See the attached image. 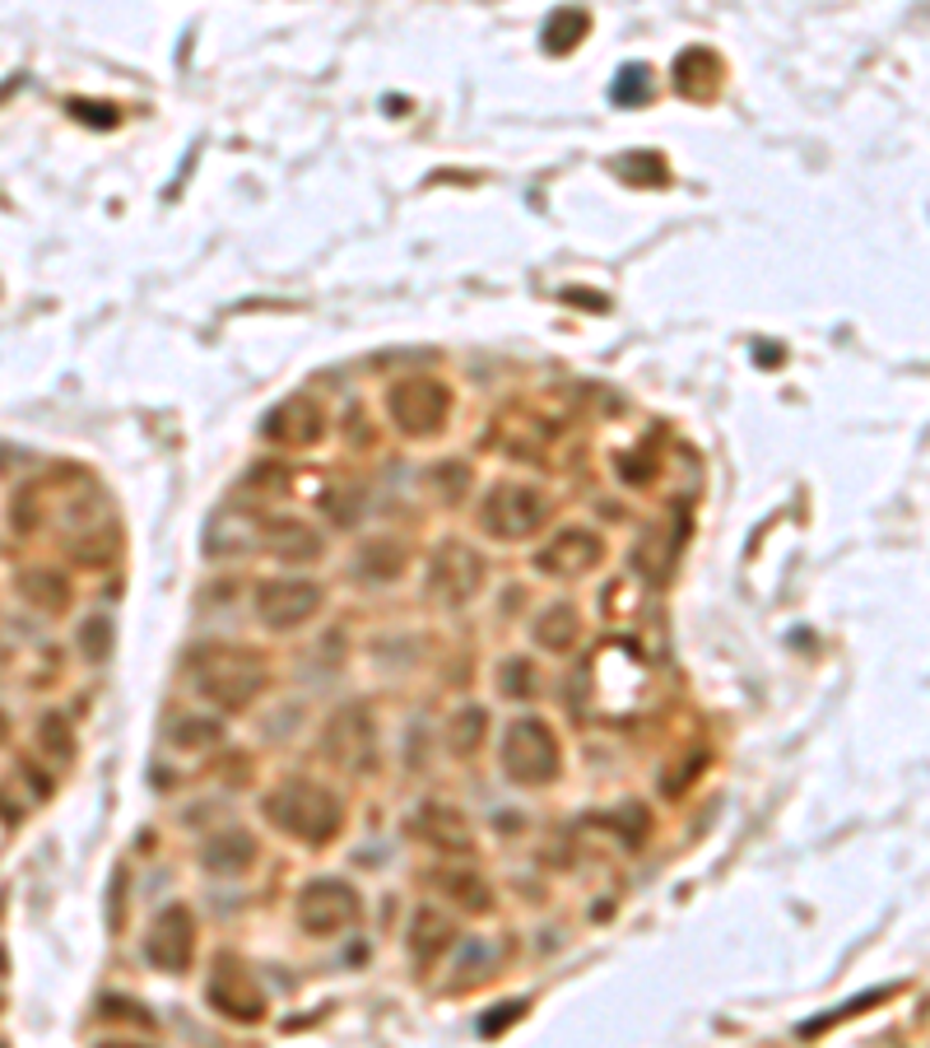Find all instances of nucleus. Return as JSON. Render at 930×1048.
<instances>
[{"instance_id": "nucleus-1", "label": "nucleus", "mask_w": 930, "mask_h": 1048, "mask_svg": "<svg viewBox=\"0 0 930 1048\" xmlns=\"http://www.w3.org/2000/svg\"><path fill=\"white\" fill-rule=\"evenodd\" d=\"M261 811L280 834L307 843V849H326V843L345 830V801L331 788L312 784V778H289L275 792H265Z\"/></svg>"}, {"instance_id": "nucleus-2", "label": "nucleus", "mask_w": 930, "mask_h": 1048, "mask_svg": "<svg viewBox=\"0 0 930 1048\" xmlns=\"http://www.w3.org/2000/svg\"><path fill=\"white\" fill-rule=\"evenodd\" d=\"M191 685L206 704L238 713L247 704H257V695L265 689V662L257 653L229 648V643H210V648H200L191 657Z\"/></svg>"}, {"instance_id": "nucleus-3", "label": "nucleus", "mask_w": 930, "mask_h": 1048, "mask_svg": "<svg viewBox=\"0 0 930 1048\" xmlns=\"http://www.w3.org/2000/svg\"><path fill=\"white\" fill-rule=\"evenodd\" d=\"M498 765H503V774L512 778L516 788H544V784H554L558 769H563V750H558L554 727L540 723V718H516V723L503 731V746H498Z\"/></svg>"}, {"instance_id": "nucleus-4", "label": "nucleus", "mask_w": 930, "mask_h": 1048, "mask_svg": "<svg viewBox=\"0 0 930 1048\" xmlns=\"http://www.w3.org/2000/svg\"><path fill=\"white\" fill-rule=\"evenodd\" d=\"M322 750L326 760L339 769V774H354V778H368L382 760V741H377V723L373 713L363 704H345L326 723L322 731Z\"/></svg>"}, {"instance_id": "nucleus-5", "label": "nucleus", "mask_w": 930, "mask_h": 1048, "mask_svg": "<svg viewBox=\"0 0 930 1048\" xmlns=\"http://www.w3.org/2000/svg\"><path fill=\"white\" fill-rule=\"evenodd\" d=\"M544 518H550V504L531 485H493L480 504V527L493 541H526L544 527Z\"/></svg>"}, {"instance_id": "nucleus-6", "label": "nucleus", "mask_w": 930, "mask_h": 1048, "mask_svg": "<svg viewBox=\"0 0 930 1048\" xmlns=\"http://www.w3.org/2000/svg\"><path fill=\"white\" fill-rule=\"evenodd\" d=\"M387 411H391L400 434L433 438V434H442L447 415H451V392L438 383V377H400V383L387 392Z\"/></svg>"}, {"instance_id": "nucleus-7", "label": "nucleus", "mask_w": 930, "mask_h": 1048, "mask_svg": "<svg viewBox=\"0 0 930 1048\" xmlns=\"http://www.w3.org/2000/svg\"><path fill=\"white\" fill-rule=\"evenodd\" d=\"M293 913H299V927L307 936H339L363 919V904L358 890L345 881H307Z\"/></svg>"}, {"instance_id": "nucleus-8", "label": "nucleus", "mask_w": 930, "mask_h": 1048, "mask_svg": "<svg viewBox=\"0 0 930 1048\" xmlns=\"http://www.w3.org/2000/svg\"><path fill=\"white\" fill-rule=\"evenodd\" d=\"M206 1002L238 1025H257L265 1016V993L257 988V978L247 974V965H238L233 955H219L210 978H206Z\"/></svg>"}, {"instance_id": "nucleus-9", "label": "nucleus", "mask_w": 930, "mask_h": 1048, "mask_svg": "<svg viewBox=\"0 0 930 1048\" xmlns=\"http://www.w3.org/2000/svg\"><path fill=\"white\" fill-rule=\"evenodd\" d=\"M322 611V588L307 578H270L257 588V620L265 630H299Z\"/></svg>"}, {"instance_id": "nucleus-10", "label": "nucleus", "mask_w": 930, "mask_h": 1048, "mask_svg": "<svg viewBox=\"0 0 930 1048\" xmlns=\"http://www.w3.org/2000/svg\"><path fill=\"white\" fill-rule=\"evenodd\" d=\"M428 588L451 606H461L484 588V554L470 550L466 541H442L428 560Z\"/></svg>"}, {"instance_id": "nucleus-11", "label": "nucleus", "mask_w": 930, "mask_h": 1048, "mask_svg": "<svg viewBox=\"0 0 930 1048\" xmlns=\"http://www.w3.org/2000/svg\"><path fill=\"white\" fill-rule=\"evenodd\" d=\"M145 961L154 969H164V974H187L191 961H196V919H191V909H164L154 919L149 936H145Z\"/></svg>"}, {"instance_id": "nucleus-12", "label": "nucleus", "mask_w": 930, "mask_h": 1048, "mask_svg": "<svg viewBox=\"0 0 930 1048\" xmlns=\"http://www.w3.org/2000/svg\"><path fill=\"white\" fill-rule=\"evenodd\" d=\"M605 560V541L592 527H563L535 550V569L544 578H582Z\"/></svg>"}, {"instance_id": "nucleus-13", "label": "nucleus", "mask_w": 930, "mask_h": 1048, "mask_svg": "<svg viewBox=\"0 0 930 1048\" xmlns=\"http://www.w3.org/2000/svg\"><path fill=\"white\" fill-rule=\"evenodd\" d=\"M410 834H415L419 843H428V849L451 853V858H461V853L474 849L470 820H466L457 807H447V801H428V807H419L415 820H410Z\"/></svg>"}, {"instance_id": "nucleus-14", "label": "nucleus", "mask_w": 930, "mask_h": 1048, "mask_svg": "<svg viewBox=\"0 0 930 1048\" xmlns=\"http://www.w3.org/2000/svg\"><path fill=\"white\" fill-rule=\"evenodd\" d=\"M265 438L270 443H280V448H307V443H316L326 434V415H322V406L316 401H307V396H289L284 406H275L265 415Z\"/></svg>"}, {"instance_id": "nucleus-15", "label": "nucleus", "mask_w": 930, "mask_h": 1048, "mask_svg": "<svg viewBox=\"0 0 930 1048\" xmlns=\"http://www.w3.org/2000/svg\"><path fill=\"white\" fill-rule=\"evenodd\" d=\"M261 550L280 554L289 564H312L322 554V537L303 518H265L261 522Z\"/></svg>"}, {"instance_id": "nucleus-16", "label": "nucleus", "mask_w": 930, "mask_h": 1048, "mask_svg": "<svg viewBox=\"0 0 930 1048\" xmlns=\"http://www.w3.org/2000/svg\"><path fill=\"white\" fill-rule=\"evenodd\" d=\"M424 881L433 890H442V895L451 904H461L466 913H489L493 909V890L480 872H466V867H438V872H428Z\"/></svg>"}, {"instance_id": "nucleus-17", "label": "nucleus", "mask_w": 930, "mask_h": 1048, "mask_svg": "<svg viewBox=\"0 0 930 1048\" xmlns=\"http://www.w3.org/2000/svg\"><path fill=\"white\" fill-rule=\"evenodd\" d=\"M457 942V923L447 919V913H438V909H419L415 913V923H410V961L419 965V969H428V965H438V955Z\"/></svg>"}, {"instance_id": "nucleus-18", "label": "nucleus", "mask_w": 930, "mask_h": 1048, "mask_svg": "<svg viewBox=\"0 0 930 1048\" xmlns=\"http://www.w3.org/2000/svg\"><path fill=\"white\" fill-rule=\"evenodd\" d=\"M200 862H206V872H219V876L247 872V867L257 862V839L242 834V830H223V834L206 839V849H200Z\"/></svg>"}, {"instance_id": "nucleus-19", "label": "nucleus", "mask_w": 930, "mask_h": 1048, "mask_svg": "<svg viewBox=\"0 0 930 1048\" xmlns=\"http://www.w3.org/2000/svg\"><path fill=\"white\" fill-rule=\"evenodd\" d=\"M577 634H582V620H577L573 601H554L550 611L535 615V643H540L544 653H573V648H577Z\"/></svg>"}, {"instance_id": "nucleus-20", "label": "nucleus", "mask_w": 930, "mask_h": 1048, "mask_svg": "<svg viewBox=\"0 0 930 1048\" xmlns=\"http://www.w3.org/2000/svg\"><path fill=\"white\" fill-rule=\"evenodd\" d=\"M206 550L210 554H247V550H261V522L257 518H215L210 531H206Z\"/></svg>"}, {"instance_id": "nucleus-21", "label": "nucleus", "mask_w": 930, "mask_h": 1048, "mask_svg": "<svg viewBox=\"0 0 930 1048\" xmlns=\"http://www.w3.org/2000/svg\"><path fill=\"white\" fill-rule=\"evenodd\" d=\"M19 592H24L38 611H52V615L71 606V583L56 578V569H24L19 573Z\"/></svg>"}, {"instance_id": "nucleus-22", "label": "nucleus", "mask_w": 930, "mask_h": 1048, "mask_svg": "<svg viewBox=\"0 0 930 1048\" xmlns=\"http://www.w3.org/2000/svg\"><path fill=\"white\" fill-rule=\"evenodd\" d=\"M586 29H592V19H586L577 6H563V10L550 14V24H544V48H550L554 56L573 52L577 42L586 38Z\"/></svg>"}, {"instance_id": "nucleus-23", "label": "nucleus", "mask_w": 930, "mask_h": 1048, "mask_svg": "<svg viewBox=\"0 0 930 1048\" xmlns=\"http://www.w3.org/2000/svg\"><path fill=\"white\" fill-rule=\"evenodd\" d=\"M484 731H489V713L480 704H466L457 718L447 723V741H451V750H457V755H474L484 746Z\"/></svg>"}, {"instance_id": "nucleus-24", "label": "nucleus", "mask_w": 930, "mask_h": 1048, "mask_svg": "<svg viewBox=\"0 0 930 1048\" xmlns=\"http://www.w3.org/2000/svg\"><path fill=\"white\" fill-rule=\"evenodd\" d=\"M609 94H615L619 107L642 103L651 94V71H647V65H624V71L615 75V89H609Z\"/></svg>"}, {"instance_id": "nucleus-25", "label": "nucleus", "mask_w": 930, "mask_h": 1048, "mask_svg": "<svg viewBox=\"0 0 930 1048\" xmlns=\"http://www.w3.org/2000/svg\"><path fill=\"white\" fill-rule=\"evenodd\" d=\"M498 689H503L508 699H526L531 689H535V672H531V662H526V657H512L508 666H498Z\"/></svg>"}, {"instance_id": "nucleus-26", "label": "nucleus", "mask_w": 930, "mask_h": 1048, "mask_svg": "<svg viewBox=\"0 0 930 1048\" xmlns=\"http://www.w3.org/2000/svg\"><path fill=\"white\" fill-rule=\"evenodd\" d=\"M358 573H368V578H396L400 573V550L396 546H368L363 550V560H358Z\"/></svg>"}, {"instance_id": "nucleus-27", "label": "nucleus", "mask_w": 930, "mask_h": 1048, "mask_svg": "<svg viewBox=\"0 0 930 1048\" xmlns=\"http://www.w3.org/2000/svg\"><path fill=\"white\" fill-rule=\"evenodd\" d=\"M80 634H84V639H80V643H84V653L103 662V657H107V648H112V639H107V634H112V624H107V620H88Z\"/></svg>"}, {"instance_id": "nucleus-28", "label": "nucleus", "mask_w": 930, "mask_h": 1048, "mask_svg": "<svg viewBox=\"0 0 930 1048\" xmlns=\"http://www.w3.org/2000/svg\"><path fill=\"white\" fill-rule=\"evenodd\" d=\"M71 113L80 117V122H98V126H117V113H112L107 103H84V98H75L71 103Z\"/></svg>"}, {"instance_id": "nucleus-29", "label": "nucleus", "mask_w": 930, "mask_h": 1048, "mask_svg": "<svg viewBox=\"0 0 930 1048\" xmlns=\"http://www.w3.org/2000/svg\"><path fill=\"white\" fill-rule=\"evenodd\" d=\"M521 1016V1002H512V1011H493L480 1020V1035H498V1030H508V1025Z\"/></svg>"}, {"instance_id": "nucleus-30", "label": "nucleus", "mask_w": 930, "mask_h": 1048, "mask_svg": "<svg viewBox=\"0 0 930 1048\" xmlns=\"http://www.w3.org/2000/svg\"><path fill=\"white\" fill-rule=\"evenodd\" d=\"M10 657V648H6V639H0V662H6Z\"/></svg>"}]
</instances>
